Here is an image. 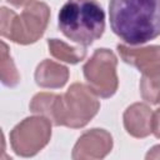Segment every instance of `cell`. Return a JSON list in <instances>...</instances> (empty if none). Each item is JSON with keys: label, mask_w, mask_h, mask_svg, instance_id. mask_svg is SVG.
<instances>
[{"label": "cell", "mask_w": 160, "mask_h": 160, "mask_svg": "<svg viewBox=\"0 0 160 160\" xmlns=\"http://www.w3.org/2000/svg\"><path fill=\"white\" fill-rule=\"evenodd\" d=\"M112 32L128 45H141L160 36V0H110Z\"/></svg>", "instance_id": "6da1fadb"}, {"label": "cell", "mask_w": 160, "mask_h": 160, "mask_svg": "<svg viewBox=\"0 0 160 160\" xmlns=\"http://www.w3.org/2000/svg\"><path fill=\"white\" fill-rule=\"evenodd\" d=\"M59 30L69 40L89 46L105 30V12L96 0H68L58 15Z\"/></svg>", "instance_id": "7a4b0ae2"}, {"label": "cell", "mask_w": 160, "mask_h": 160, "mask_svg": "<svg viewBox=\"0 0 160 160\" xmlns=\"http://www.w3.org/2000/svg\"><path fill=\"white\" fill-rule=\"evenodd\" d=\"M99 109L98 95L89 85L74 82L65 94H55L48 119L55 126L80 129L90 122Z\"/></svg>", "instance_id": "3957f363"}, {"label": "cell", "mask_w": 160, "mask_h": 160, "mask_svg": "<svg viewBox=\"0 0 160 160\" xmlns=\"http://www.w3.org/2000/svg\"><path fill=\"white\" fill-rule=\"evenodd\" d=\"M50 19L48 4L32 0L25 5L20 15L2 6L1 8V36L15 44L30 45L36 42L45 32Z\"/></svg>", "instance_id": "277c9868"}, {"label": "cell", "mask_w": 160, "mask_h": 160, "mask_svg": "<svg viewBox=\"0 0 160 160\" xmlns=\"http://www.w3.org/2000/svg\"><path fill=\"white\" fill-rule=\"evenodd\" d=\"M118 58L105 48L96 49L91 58L84 64L82 72L89 88L100 98H111L119 88L116 72Z\"/></svg>", "instance_id": "5b68a950"}, {"label": "cell", "mask_w": 160, "mask_h": 160, "mask_svg": "<svg viewBox=\"0 0 160 160\" xmlns=\"http://www.w3.org/2000/svg\"><path fill=\"white\" fill-rule=\"evenodd\" d=\"M51 124L42 115L29 116L20 121L10 132V145L14 152L22 158L36 155L51 139Z\"/></svg>", "instance_id": "8992f818"}, {"label": "cell", "mask_w": 160, "mask_h": 160, "mask_svg": "<svg viewBox=\"0 0 160 160\" xmlns=\"http://www.w3.org/2000/svg\"><path fill=\"white\" fill-rule=\"evenodd\" d=\"M112 136L104 129H91L85 131L75 142L71 152L74 160L104 159L112 149Z\"/></svg>", "instance_id": "52a82bcc"}, {"label": "cell", "mask_w": 160, "mask_h": 160, "mask_svg": "<svg viewBox=\"0 0 160 160\" xmlns=\"http://www.w3.org/2000/svg\"><path fill=\"white\" fill-rule=\"evenodd\" d=\"M121 60L141 74H154L160 71V45L134 48L132 45L119 44L116 46Z\"/></svg>", "instance_id": "ba28073f"}, {"label": "cell", "mask_w": 160, "mask_h": 160, "mask_svg": "<svg viewBox=\"0 0 160 160\" xmlns=\"http://www.w3.org/2000/svg\"><path fill=\"white\" fill-rule=\"evenodd\" d=\"M122 120L126 132L132 138L144 139L152 132V110L144 102H135L128 106Z\"/></svg>", "instance_id": "9c48e42d"}, {"label": "cell", "mask_w": 160, "mask_h": 160, "mask_svg": "<svg viewBox=\"0 0 160 160\" xmlns=\"http://www.w3.org/2000/svg\"><path fill=\"white\" fill-rule=\"evenodd\" d=\"M35 82L44 89H60L69 80V69L60 62L45 59L35 70Z\"/></svg>", "instance_id": "30bf717a"}, {"label": "cell", "mask_w": 160, "mask_h": 160, "mask_svg": "<svg viewBox=\"0 0 160 160\" xmlns=\"http://www.w3.org/2000/svg\"><path fill=\"white\" fill-rule=\"evenodd\" d=\"M48 48L52 58L68 64H78L82 61L88 54L85 46H81V45L70 46L69 44H66L60 39H49Z\"/></svg>", "instance_id": "8fae6325"}, {"label": "cell", "mask_w": 160, "mask_h": 160, "mask_svg": "<svg viewBox=\"0 0 160 160\" xmlns=\"http://www.w3.org/2000/svg\"><path fill=\"white\" fill-rule=\"evenodd\" d=\"M0 76L1 82L5 86H16L20 81V75L16 70V66L9 54L8 45L1 41V54H0Z\"/></svg>", "instance_id": "7c38bea8"}, {"label": "cell", "mask_w": 160, "mask_h": 160, "mask_svg": "<svg viewBox=\"0 0 160 160\" xmlns=\"http://www.w3.org/2000/svg\"><path fill=\"white\" fill-rule=\"evenodd\" d=\"M141 98L152 105L160 104V71L154 74H142L140 79Z\"/></svg>", "instance_id": "4fadbf2b"}, {"label": "cell", "mask_w": 160, "mask_h": 160, "mask_svg": "<svg viewBox=\"0 0 160 160\" xmlns=\"http://www.w3.org/2000/svg\"><path fill=\"white\" fill-rule=\"evenodd\" d=\"M152 134L160 139V108L152 112Z\"/></svg>", "instance_id": "5bb4252c"}, {"label": "cell", "mask_w": 160, "mask_h": 160, "mask_svg": "<svg viewBox=\"0 0 160 160\" xmlns=\"http://www.w3.org/2000/svg\"><path fill=\"white\" fill-rule=\"evenodd\" d=\"M145 159H146V160H150V159H160V145L152 146V148L149 150V152L146 154Z\"/></svg>", "instance_id": "9a60e30c"}, {"label": "cell", "mask_w": 160, "mask_h": 160, "mask_svg": "<svg viewBox=\"0 0 160 160\" xmlns=\"http://www.w3.org/2000/svg\"><path fill=\"white\" fill-rule=\"evenodd\" d=\"M31 1H32V0H8V2H10L11 5H14V6H16V8L28 5V4L31 2Z\"/></svg>", "instance_id": "2e32d148"}]
</instances>
